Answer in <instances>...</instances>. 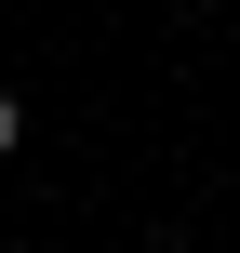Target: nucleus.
Masks as SVG:
<instances>
[{"mask_svg": "<svg viewBox=\"0 0 240 253\" xmlns=\"http://www.w3.org/2000/svg\"><path fill=\"white\" fill-rule=\"evenodd\" d=\"M13 147H27V107H13V93H0V160H13Z\"/></svg>", "mask_w": 240, "mask_h": 253, "instance_id": "nucleus-1", "label": "nucleus"}]
</instances>
